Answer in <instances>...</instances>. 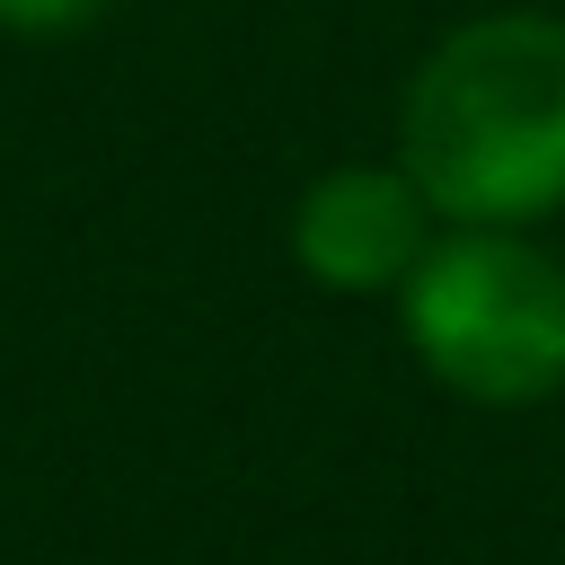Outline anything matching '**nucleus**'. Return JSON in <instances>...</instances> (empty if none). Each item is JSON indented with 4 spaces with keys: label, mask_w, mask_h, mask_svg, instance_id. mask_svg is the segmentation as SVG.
<instances>
[{
    "label": "nucleus",
    "mask_w": 565,
    "mask_h": 565,
    "mask_svg": "<svg viewBox=\"0 0 565 565\" xmlns=\"http://www.w3.org/2000/svg\"><path fill=\"white\" fill-rule=\"evenodd\" d=\"M415 371L486 415L565 397V256L539 230L441 221L415 274L388 291Z\"/></svg>",
    "instance_id": "f03ea898"
},
{
    "label": "nucleus",
    "mask_w": 565,
    "mask_h": 565,
    "mask_svg": "<svg viewBox=\"0 0 565 565\" xmlns=\"http://www.w3.org/2000/svg\"><path fill=\"white\" fill-rule=\"evenodd\" d=\"M388 159L433 221L547 230L565 212V18L503 0L441 26L397 88Z\"/></svg>",
    "instance_id": "f257e3e1"
},
{
    "label": "nucleus",
    "mask_w": 565,
    "mask_h": 565,
    "mask_svg": "<svg viewBox=\"0 0 565 565\" xmlns=\"http://www.w3.org/2000/svg\"><path fill=\"white\" fill-rule=\"evenodd\" d=\"M106 9H115V0H0V35H18V44H71V35H88Z\"/></svg>",
    "instance_id": "20e7f679"
},
{
    "label": "nucleus",
    "mask_w": 565,
    "mask_h": 565,
    "mask_svg": "<svg viewBox=\"0 0 565 565\" xmlns=\"http://www.w3.org/2000/svg\"><path fill=\"white\" fill-rule=\"evenodd\" d=\"M433 230L441 221H433L424 185L388 150L380 159H327L282 212V247H291L300 282H318L335 300H388L415 274V256L433 247Z\"/></svg>",
    "instance_id": "7ed1b4c3"
}]
</instances>
